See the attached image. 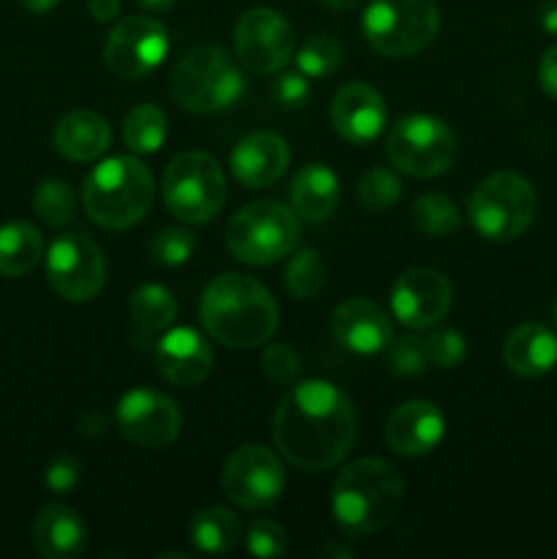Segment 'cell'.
I'll return each mask as SVG.
<instances>
[{
  "mask_svg": "<svg viewBox=\"0 0 557 559\" xmlns=\"http://www.w3.org/2000/svg\"><path fill=\"white\" fill-rule=\"evenodd\" d=\"M145 11H153V14H162V11H169L175 5V0H137Z\"/></svg>",
  "mask_w": 557,
  "mask_h": 559,
  "instance_id": "bcb514c9",
  "label": "cell"
},
{
  "mask_svg": "<svg viewBox=\"0 0 557 559\" xmlns=\"http://www.w3.org/2000/svg\"><path fill=\"white\" fill-rule=\"evenodd\" d=\"M298 216L282 202L257 200L240 207L227 227V249L244 265H273L298 246Z\"/></svg>",
  "mask_w": 557,
  "mask_h": 559,
  "instance_id": "52a82bcc",
  "label": "cell"
},
{
  "mask_svg": "<svg viewBox=\"0 0 557 559\" xmlns=\"http://www.w3.org/2000/svg\"><path fill=\"white\" fill-rule=\"evenodd\" d=\"M289 167L287 142L271 131L244 136L229 153V173L246 189H268Z\"/></svg>",
  "mask_w": 557,
  "mask_h": 559,
  "instance_id": "44dd1931",
  "label": "cell"
},
{
  "mask_svg": "<svg viewBox=\"0 0 557 559\" xmlns=\"http://www.w3.org/2000/svg\"><path fill=\"white\" fill-rule=\"evenodd\" d=\"M33 546L42 557L47 559H74L85 551L87 530L80 513L69 506H52L44 508L33 522Z\"/></svg>",
  "mask_w": 557,
  "mask_h": 559,
  "instance_id": "603a6c76",
  "label": "cell"
},
{
  "mask_svg": "<svg viewBox=\"0 0 557 559\" xmlns=\"http://www.w3.org/2000/svg\"><path fill=\"white\" fill-rule=\"evenodd\" d=\"M538 82L546 96L557 102V47H549L538 63Z\"/></svg>",
  "mask_w": 557,
  "mask_h": 559,
  "instance_id": "b9f144b4",
  "label": "cell"
},
{
  "mask_svg": "<svg viewBox=\"0 0 557 559\" xmlns=\"http://www.w3.org/2000/svg\"><path fill=\"white\" fill-rule=\"evenodd\" d=\"M55 151L69 162H93L112 142V131L102 115L91 109H74L55 123Z\"/></svg>",
  "mask_w": 557,
  "mask_h": 559,
  "instance_id": "cb8c5ba5",
  "label": "cell"
},
{
  "mask_svg": "<svg viewBox=\"0 0 557 559\" xmlns=\"http://www.w3.org/2000/svg\"><path fill=\"white\" fill-rule=\"evenodd\" d=\"M388 109L380 93L366 82H349L339 87L331 102V123L349 145H366L386 129Z\"/></svg>",
  "mask_w": 557,
  "mask_h": 559,
  "instance_id": "e0dca14e",
  "label": "cell"
},
{
  "mask_svg": "<svg viewBox=\"0 0 557 559\" xmlns=\"http://www.w3.org/2000/svg\"><path fill=\"white\" fill-rule=\"evenodd\" d=\"M240 93H244V74L222 47L191 49L169 74V96L186 112H218L233 107Z\"/></svg>",
  "mask_w": 557,
  "mask_h": 559,
  "instance_id": "5b68a950",
  "label": "cell"
},
{
  "mask_svg": "<svg viewBox=\"0 0 557 559\" xmlns=\"http://www.w3.org/2000/svg\"><path fill=\"white\" fill-rule=\"evenodd\" d=\"M538 22L546 33L557 36V0H544L538 9Z\"/></svg>",
  "mask_w": 557,
  "mask_h": 559,
  "instance_id": "ee69618b",
  "label": "cell"
},
{
  "mask_svg": "<svg viewBox=\"0 0 557 559\" xmlns=\"http://www.w3.org/2000/svg\"><path fill=\"white\" fill-rule=\"evenodd\" d=\"M273 96L282 107L287 109H300L309 104L311 98V85H309V76L304 71H284L278 74L276 85H273Z\"/></svg>",
  "mask_w": 557,
  "mask_h": 559,
  "instance_id": "ab89813d",
  "label": "cell"
},
{
  "mask_svg": "<svg viewBox=\"0 0 557 559\" xmlns=\"http://www.w3.org/2000/svg\"><path fill=\"white\" fill-rule=\"evenodd\" d=\"M413 224L418 233L431 235V238H446V235L457 233L462 216H459V207L451 197L429 191V194H420L415 200Z\"/></svg>",
  "mask_w": 557,
  "mask_h": 559,
  "instance_id": "f546056e",
  "label": "cell"
},
{
  "mask_svg": "<svg viewBox=\"0 0 557 559\" xmlns=\"http://www.w3.org/2000/svg\"><path fill=\"white\" fill-rule=\"evenodd\" d=\"M284 287L293 298L311 300L325 287V262L311 249L298 251L284 271Z\"/></svg>",
  "mask_w": 557,
  "mask_h": 559,
  "instance_id": "1f68e13d",
  "label": "cell"
},
{
  "mask_svg": "<svg viewBox=\"0 0 557 559\" xmlns=\"http://www.w3.org/2000/svg\"><path fill=\"white\" fill-rule=\"evenodd\" d=\"M388 364H391L393 374L399 377H415L429 366L424 349V338L418 336H402L393 344H388Z\"/></svg>",
  "mask_w": 557,
  "mask_h": 559,
  "instance_id": "f35d334b",
  "label": "cell"
},
{
  "mask_svg": "<svg viewBox=\"0 0 557 559\" xmlns=\"http://www.w3.org/2000/svg\"><path fill=\"white\" fill-rule=\"evenodd\" d=\"M360 27L375 52L410 58L435 41L440 33V11L435 0H371Z\"/></svg>",
  "mask_w": 557,
  "mask_h": 559,
  "instance_id": "8992f818",
  "label": "cell"
},
{
  "mask_svg": "<svg viewBox=\"0 0 557 559\" xmlns=\"http://www.w3.org/2000/svg\"><path fill=\"white\" fill-rule=\"evenodd\" d=\"M47 282L69 304H87L107 282L102 249L82 233H63L47 251Z\"/></svg>",
  "mask_w": 557,
  "mask_h": 559,
  "instance_id": "8fae6325",
  "label": "cell"
},
{
  "mask_svg": "<svg viewBox=\"0 0 557 559\" xmlns=\"http://www.w3.org/2000/svg\"><path fill=\"white\" fill-rule=\"evenodd\" d=\"M446 435V418L431 402H404L388 415L386 442L399 456H426L440 445Z\"/></svg>",
  "mask_w": 557,
  "mask_h": 559,
  "instance_id": "d6986e66",
  "label": "cell"
},
{
  "mask_svg": "<svg viewBox=\"0 0 557 559\" xmlns=\"http://www.w3.org/2000/svg\"><path fill=\"white\" fill-rule=\"evenodd\" d=\"M153 175L140 158L112 156L98 164L82 186L85 213L107 229H126L142 222L153 205Z\"/></svg>",
  "mask_w": 557,
  "mask_h": 559,
  "instance_id": "277c9868",
  "label": "cell"
},
{
  "mask_svg": "<svg viewBox=\"0 0 557 559\" xmlns=\"http://www.w3.org/2000/svg\"><path fill=\"white\" fill-rule=\"evenodd\" d=\"M388 162L413 178H437L457 158V136L431 115H407L396 120L386 140Z\"/></svg>",
  "mask_w": 557,
  "mask_h": 559,
  "instance_id": "30bf717a",
  "label": "cell"
},
{
  "mask_svg": "<svg viewBox=\"0 0 557 559\" xmlns=\"http://www.w3.org/2000/svg\"><path fill=\"white\" fill-rule=\"evenodd\" d=\"M82 478V464L76 462L74 456L63 453V456H55L49 462L47 473H44V484L49 486L52 491L63 495V491H71Z\"/></svg>",
  "mask_w": 557,
  "mask_h": 559,
  "instance_id": "60d3db41",
  "label": "cell"
},
{
  "mask_svg": "<svg viewBox=\"0 0 557 559\" xmlns=\"http://www.w3.org/2000/svg\"><path fill=\"white\" fill-rule=\"evenodd\" d=\"M200 320L208 336L233 349L265 344L278 328V306L257 278L224 273L213 278L200 300Z\"/></svg>",
  "mask_w": 557,
  "mask_h": 559,
  "instance_id": "7a4b0ae2",
  "label": "cell"
},
{
  "mask_svg": "<svg viewBox=\"0 0 557 559\" xmlns=\"http://www.w3.org/2000/svg\"><path fill=\"white\" fill-rule=\"evenodd\" d=\"M22 5H25L27 11H33V14H44V11L55 9V5L60 3V0H20Z\"/></svg>",
  "mask_w": 557,
  "mask_h": 559,
  "instance_id": "f6af8a7d",
  "label": "cell"
},
{
  "mask_svg": "<svg viewBox=\"0 0 557 559\" xmlns=\"http://www.w3.org/2000/svg\"><path fill=\"white\" fill-rule=\"evenodd\" d=\"M44 254V238L33 224L9 222L0 227V276H25Z\"/></svg>",
  "mask_w": 557,
  "mask_h": 559,
  "instance_id": "484cf974",
  "label": "cell"
},
{
  "mask_svg": "<svg viewBox=\"0 0 557 559\" xmlns=\"http://www.w3.org/2000/svg\"><path fill=\"white\" fill-rule=\"evenodd\" d=\"M289 546L287 530L282 524L271 522V519H257L249 524L246 533V549L254 557H278L284 555Z\"/></svg>",
  "mask_w": 557,
  "mask_h": 559,
  "instance_id": "74e56055",
  "label": "cell"
},
{
  "mask_svg": "<svg viewBox=\"0 0 557 559\" xmlns=\"http://www.w3.org/2000/svg\"><path fill=\"white\" fill-rule=\"evenodd\" d=\"M158 371L178 388H197L208 380L213 369V353L194 328H173L156 344Z\"/></svg>",
  "mask_w": 557,
  "mask_h": 559,
  "instance_id": "ac0fdd59",
  "label": "cell"
},
{
  "mask_svg": "<svg viewBox=\"0 0 557 559\" xmlns=\"http://www.w3.org/2000/svg\"><path fill=\"white\" fill-rule=\"evenodd\" d=\"M402 197V183L396 175L386 167H375L360 175L358 180V202L371 213H386Z\"/></svg>",
  "mask_w": 557,
  "mask_h": 559,
  "instance_id": "836d02e7",
  "label": "cell"
},
{
  "mask_svg": "<svg viewBox=\"0 0 557 559\" xmlns=\"http://www.w3.org/2000/svg\"><path fill=\"white\" fill-rule=\"evenodd\" d=\"M194 246H197L194 233H189V229L183 227H169L153 235L151 246H147V254H151V260L158 262V265L175 267V265H183V262L189 260Z\"/></svg>",
  "mask_w": 557,
  "mask_h": 559,
  "instance_id": "e575fe53",
  "label": "cell"
},
{
  "mask_svg": "<svg viewBox=\"0 0 557 559\" xmlns=\"http://www.w3.org/2000/svg\"><path fill=\"white\" fill-rule=\"evenodd\" d=\"M342 58L344 49L336 38L328 36V33H315V36H309L300 44L295 63H298V69L306 76H325L342 66Z\"/></svg>",
  "mask_w": 557,
  "mask_h": 559,
  "instance_id": "d6a6232c",
  "label": "cell"
},
{
  "mask_svg": "<svg viewBox=\"0 0 557 559\" xmlns=\"http://www.w3.org/2000/svg\"><path fill=\"white\" fill-rule=\"evenodd\" d=\"M293 213L309 224H320L336 211L339 178L325 164H306L289 186Z\"/></svg>",
  "mask_w": 557,
  "mask_h": 559,
  "instance_id": "d4e9b609",
  "label": "cell"
},
{
  "mask_svg": "<svg viewBox=\"0 0 557 559\" xmlns=\"http://www.w3.org/2000/svg\"><path fill=\"white\" fill-rule=\"evenodd\" d=\"M538 207L533 183L519 173H495L478 183L470 197V222L495 243L517 240L530 229Z\"/></svg>",
  "mask_w": 557,
  "mask_h": 559,
  "instance_id": "9c48e42d",
  "label": "cell"
},
{
  "mask_svg": "<svg viewBox=\"0 0 557 559\" xmlns=\"http://www.w3.org/2000/svg\"><path fill=\"white\" fill-rule=\"evenodd\" d=\"M169 49L167 27L151 16H126L104 44V63L120 80H140L164 63Z\"/></svg>",
  "mask_w": 557,
  "mask_h": 559,
  "instance_id": "4fadbf2b",
  "label": "cell"
},
{
  "mask_svg": "<svg viewBox=\"0 0 557 559\" xmlns=\"http://www.w3.org/2000/svg\"><path fill=\"white\" fill-rule=\"evenodd\" d=\"M191 544L202 551V555H224V551L235 549L240 540V519L227 508H202L189 524Z\"/></svg>",
  "mask_w": 557,
  "mask_h": 559,
  "instance_id": "4316f807",
  "label": "cell"
},
{
  "mask_svg": "<svg viewBox=\"0 0 557 559\" xmlns=\"http://www.w3.org/2000/svg\"><path fill=\"white\" fill-rule=\"evenodd\" d=\"M320 3L328 5V9H333V11H344V9H353L358 0H320Z\"/></svg>",
  "mask_w": 557,
  "mask_h": 559,
  "instance_id": "7dc6e473",
  "label": "cell"
},
{
  "mask_svg": "<svg viewBox=\"0 0 557 559\" xmlns=\"http://www.w3.org/2000/svg\"><path fill=\"white\" fill-rule=\"evenodd\" d=\"M235 55L240 66L254 74H276L295 58V33L289 22L273 9H249L233 31Z\"/></svg>",
  "mask_w": 557,
  "mask_h": 559,
  "instance_id": "7c38bea8",
  "label": "cell"
},
{
  "mask_svg": "<svg viewBox=\"0 0 557 559\" xmlns=\"http://www.w3.org/2000/svg\"><path fill=\"white\" fill-rule=\"evenodd\" d=\"M402 475L382 459H358L347 464L331 489L333 519L353 538L388 527L402 508Z\"/></svg>",
  "mask_w": 557,
  "mask_h": 559,
  "instance_id": "3957f363",
  "label": "cell"
},
{
  "mask_svg": "<svg viewBox=\"0 0 557 559\" xmlns=\"http://www.w3.org/2000/svg\"><path fill=\"white\" fill-rule=\"evenodd\" d=\"M555 328H557V304H555Z\"/></svg>",
  "mask_w": 557,
  "mask_h": 559,
  "instance_id": "c3c4849f",
  "label": "cell"
},
{
  "mask_svg": "<svg viewBox=\"0 0 557 559\" xmlns=\"http://www.w3.org/2000/svg\"><path fill=\"white\" fill-rule=\"evenodd\" d=\"M118 429L131 445L151 448H167L169 442L178 440L180 426H183V415L180 407L167 396V393L147 391V388H137L120 396L118 402Z\"/></svg>",
  "mask_w": 557,
  "mask_h": 559,
  "instance_id": "9a60e30c",
  "label": "cell"
},
{
  "mask_svg": "<svg viewBox=\"0 0 557 559\" xmlns=\"http://www.w3.org/2000/svg\"><path fill=\"white\" fill-rule=\"evenodd\" d=\"M129 314L145 331H164L178 317V300L162 284H145L131 295Z\"/></svg>",
  "mask_w": 557,
  "mask_h": 559,
  "instance_id": "f1b7e54d",
  "label": "cell"
},
{
  "mask_svg": "<svg viewBox=\"0 0 557 559\" xmlns=\"http://www.w3.org/2000/svg\"><path fill=\"white\" fill-rule=\"evenodd\" d=\"M167 211L183 224H208L227 200V180L213 156L200 151L180 153L169 162L162 178Z\"/></svg>",
  "mask_w": 557,
  "mask_h": 559,
  "instance_id": "ba28073f",
  "label": "cell"
},
{
  "mask_svg": "<svg viewBox=\"0 0 557 559\" xmlns=\"http://www.w3.org/2000/svg\"><path fill=\"white\" fill-rule=\"evenodd\" d=\"M355 407L333 382L289 385L273 415V442L289 464L322 473L344 462L355 442Z\"/></svg>",
  "mask_w": 557,
  "mask_h": 559,
  "instance_id": "6da1fadb",
  "label": "cell"
},
{
  "mask_svg": "<svg viewBox=\"0 0 557 559\" xmlns=\"http://www.w3.org/2000/svg\"><path fill=\"white\" fill-rule=\"evenodd\" d=\"M502 360L522 380H538L557 366V336L541 322H524L508 333Z\"/></svg>",
  "mask_w": 557,
  "mask_h": 559,
  "instance_id": "7402d4cb",
  "label": "cell"
},
{
  "mask_svg": "<svg viewBox=\"0 0 557 559\" xmlns=\"http://www.w3.org/2000/svg\"><path fill=\"white\" fill-rule=\"evenodd\" d=\"M167 115L156 104H140L123 120V142L131 153H156L167 140Z\"/></svg>",
  "mask_w": 557,
  "mask_h": 559,
  "instance_id": "83f0119b",
  "label": "cell"
},
{
  "mask_svg": "<svg viewBox=\"0 0 557 559\" xmlns=\"http://www.w3.org/2000/svg\"><path fill=\"white\" fill-rule=\"evenodd\" d=\"M91 14L96 22H112L120 14V0H91Z\"/></svg>",
  "mask_w": 557,
  "mask_h": 559,
  "instance_id": "7bdbcfd3",
  "label": "cell"
},
{
  "mask_svg": "<svg viewBox=\"0 0 557 559\" xmlns=\"http://www.w3.org/2000/svg\"><path fill=\"white\" fill-rule=\"evenodd\" d=\"M451 284L440 271L410 267L407 273H402L393 282L391 309L402 325L413 328V331H424V328L446 320L448 309H451Z\"/></svg>",
  "mask_w": 557,
  "mask_h": 559,
  "instance_id": "2e32d148",
  "label": "cell"
},
{
  "mask_svg": "<svg viewBox=\"0 0 557 559\" xmlns=\"http://www.w3.org/2000/svg\"><path fill=\"white\" fill-rule=\"evenodd\" d=\"M424 349L429 366H435V369H457L464 360V355H467V342L453 328H435L424 338Z\"/></svg>",
  "mask_w": 557,
  "mask_h": 559,
  "instance_id": "d590c367",
  "label": "cell"
},
{
  "mask_svg": "<svg viewBox=\"0 0 557 559\" xmlns=\"http://www.w3.org/2000/svg\"><path fill=\"white\" fill-rule=\"evenodd\" d=\"M33 213L47 227H66L76 216V194L66 180L49 178L33 194Z\"/></svg>",
  "mask_w": 557,
  "mask_h": 559,
  "instance_id": "4dcf8cb0",
  "label": "cell"
},
{
  "mask_svg": "<svg viewBox=\"0 0 557 559\" xmlns=\"http://www.w3.org/2000/svg\"><path fill=\"white\" fill-rule=\"evenodd\" d=\"M222 489L246 511H265L284 491V467L276 453L262 445H244L222 469Z\"/></svg>",
  "mask_w": 557,
  "mask_h": 559,
  "instance_id": "5bb4252c",
  "label": "cell"
},
{
  "mask_svg": "<svg viewBox=\"0 0 557 559\" xmlns=\"http://www.w3.org/2000/svg\"><path fill=\"white\" fill-rule=\"evenodd\" d=\"M331 333L342 347L358 355H375L391 344L393 328L375 300L349 298L333 309Z\"/></svg>",
  "mask_w": 557,
  "mask_h": 559,
  "instance_id": "ffe728a7",
  "label": "cell"
},
{
  "mask_svg": "<svg viewBox=\"0 0 557 559\" xmlns=\"http://www.w3.org/2000/svg\"><path fill=\"white\" fill-rule=\"evenodd\" d=\"M262 374L273 382V385L289 388L300 380V358L295 355L293 347L287 344H271L260 358Z\"/></svg>",
  "mask_w": 557,
  "mask_h": 559,
  "instance_id": "8d00e7d4",
  "label": "cell"
}]
</instances>
